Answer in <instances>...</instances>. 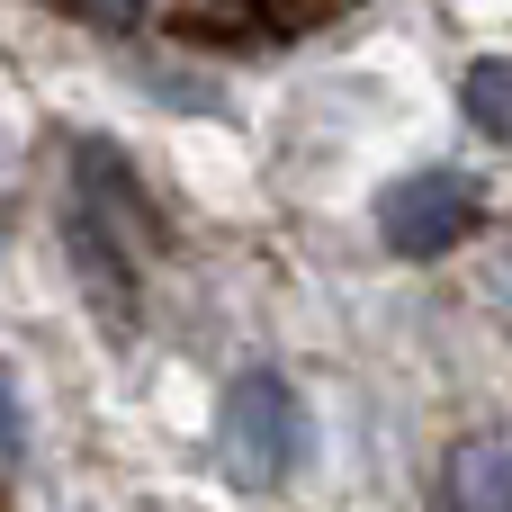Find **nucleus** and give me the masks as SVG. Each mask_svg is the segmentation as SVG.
Wrapping results in <instances>:
<instances>
[{"instance_id":"f257e3e1","label":"nucleus","mask_w":512,"mask_h":512,"mask_svg":"<svg viewBox=\"0 0 512 512\" xmlns=\"http://www.w3.org/2000/svg\"><path fill=\"white\" fill-rule=\"evenodd\" d=\"M225 459H234L243 486H279L306 459V405L288 396V378H270V369L234 378V396H225Z\"/></svg>"},{"instance_id":"f03ea898","label":"nucleus","mask_w":512,"mask_h":512,"mask_svg":"<svg viewBox=\"0 0 512 512\" xmlns=\"http://www.w3.org/2000/svg\"><path fill=\"white\" fill-rule=\"evenodd\" d=\"M378 234H387L405 261H441L450 243L477 234V189H468L459 171H405V180H387V198H378Z\"/></svg>"},{"instance_id":"7ed1b4c3","label":"nucleus","mask_w":512,"mask_h":512,"mask_svg":"<svg viewBox=\"0 0 512 512\" xmlns=\"http://www.w3.org/2000/svg\"><path fill=\"white\" fill-rule=\"evenodd\" d=\"M441 512H512V441H459L441 468Z\"/></svg>"},{"instance_id":"20e7f679","label":"nucleus","mask_w":512,"mask_h":512,"mask_svg":"<svg viewBox=\"0 0 512 512\" xmlns=\"http://www.w3.org/2000/svg\"><path fill=\"white\" fill-rule=\"evenodd\" d=\"M72 252H81V288L99 297V315H108V324H126V315H135V279H126L117 234H108L90 207H72Z\"/></svg>"},{"instance_id":"39448f33","label":"nucleus","mask_w":512,"mask_h":512,"mask_svg":"<svg viewBox=\"0 0 512 512\" xmlns=\"http://www.w3.org/2000/svg\"><path fill=\"white\" fill-rule=\"evenodd\" d=\"M468 117L512 144V54H486V63L468 72Z\"/></svg>"},{"instance_id":"423d86ee","label":"nucleus","mask_w":512,"mask_h":512,"mask_svg":"<svg viewBox=\"0 0 512 512\" xmlns=\"http://www.w3.org/2000/svg\"><path fill=\"white\" fill-rule=\"evenodd\" d=\"M0 459H9V468L27 459V405H18V378H9V351H0Z\"/></svg>"}]
</instances>
